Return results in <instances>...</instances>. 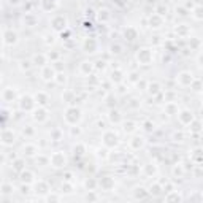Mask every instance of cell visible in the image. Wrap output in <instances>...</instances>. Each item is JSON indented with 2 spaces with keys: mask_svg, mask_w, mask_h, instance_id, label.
Wrapping results in <instances>:
<instances>
[{
  "mask_svg": "<svg viewBox=\"0 0 203 203\" xmlns=\"http://www.w3.org/2000/svg\"><path fill=\"white\" fill-rule=\"evenodd\" d=\"M65 118H67V121L70 124H75L79 121V110L76 108H68L67 110V114H65Z\"/></svg>",
  "mask_w": 203,
  "mask_h": 203,
  "instance_id": "obj_1",
  "label": "cell"
},
{
  "mask_svg": "<svg viewBox=\"0 0 203 203\" xmlns=\"http://www.w3.org/2000/svg\"><path fill=\"white\" fill-rule=\"evenodd\" d=\"M116 143H118V136H116L114 133H111V132L105 133V144H108V146H114Z\"/></svg>",
  "mask_w": 203,
  "mask_h": 203,
  "instance_id": "obj_2",
  "label": "cell"
},
{
  "mask_svg": "<svg viewBox=\"0 0 203 203\" xmlns=\"http://www.w3.org/2000/svg\"><path fill=\"white\" fill-rule=\"evenodd\" d=\"M53 165H54V167H62V165H65V157H64L62 154H56V156L53 157Z\"/></svg>",
  "mask_w": 203,
  "mask_h": 203,
  "instance_id": "obj_3",
  "label": "cell"
},
{
  "mask_svg": "<svg viewBox=\"0 0 203 203\" xmlns=\"http://www.w3.org/2000/svg\"><path fill=\"white\" fill-rule=\"evenodd\" d=\"M5 38H7V40H5V43H7V44L16 43V33H14V32H7V33H5Z\"/></svg>",
  "mask_w": 203,
  "mask_h": 203,
  "instance_id": "obj_4",
  "label": "cell"
},
{
  "mask_svg": "<svg viewBox=\"0 0 203 203\" xmlns=\"http://www.w3.org/2000/svg\"><path fill=\"white\" fill-rule=\"evenodd\" d=\"M181 119H182V122H184V124H189L192 121V113H189V111H182V113H181Z\"/></svg>",
  "mask_w": 203,
  "mask_h": 203,
  "instance_id": "obj_5",
  "label": "cell"
},
{
  "mask_svg": "<svg viewBox=\"0 0 203 203\" xmlns=\"http://www.w3.org/2000/svg\"><path fill=\"white\" fill-rule=\"evenodd\" d=\"M181 83L182 84H190L192 83V76L189 73H181Z\"/></svg>",
  "mask_w": 203,
  "mask_h": 203,
  "instance_id": "obj_6",
  "label": "cell"
},
{
  "mask_svg": "<svg viewBox=\"0 0 203 203\" xmlns=\"http://www.w3.org/2000/svg\"><path fill=\"white\" fill-rule=\"evenodd\" d=\"M35 100L38 102V103H46V95H44L43 92H40V94H37V97H35Z\"/></svg>",
  "mask_w": 203,
  "mask_h": 203,
  "instance_id": "obj_7",
  "label": "cell"
},
{
  "mask_svg": "<svg viewBox=\"0 0 203 203\" xmlns=\"http://www.w3.org/2000/svg\"><path fill=\"white\" fill-rule=\"evenodd\" d=\"M125 37H129V40H133L136 37V32L133 29H129V30H125Z\"/></svg>",
  "mask_w": 203,
  "mask_h": 203,
  "instance_id": "obj_8",
  "label": "cell"
},
{
  "mask_svg": "<svg viewBox=\"0 0 203 203\" xmlns=\"http://www.w3.org/2000/svg\"><path fill=\"white\" fill-rule=\"evenodd\" d=\"M22 181L30 182V181H32V173H30V171H24V173H22Z\"/></svg>",
  "mask_w": 203,
  "mask_h": 203,
  "instance_id": "obj_9",
  "label": "cell"
},
{
  "mask_svg": "<svg viewBox=\"0 0 203 203\" xmlns=\"http://www.w3.org/2000/svg\"><path fill=\"white\" fill-rule=\"evenodd\" d=\"M37 116H35V119H40V121H43L44 118H46V116H43L44 114V111L43 110H40V111H37V113H35Z\"/></svg>",
  "mask_w": 203,
  "mask_h": 203,
  "instance_id": "obj_10",
  "label": "cell"
},
{
  "mask_svg": "<svg viewBox=\"0 0 203 203\" xmlns=\"http://www.w3.org/2000/svg\"><path fill=\"white\" fill-rule=\"evenodd\" d=\"M94 46H95V41H92V40H90V44H89V41L84 43V49H89V48H94Z\"/></svg>",
  "mask_w": 203,
  "mask_h": 203,
  "instance_id": "obj_11",
  "label": "cell"
},
{
  "mask_svg": "<svg viewBox=\"0 0 203 203\" xmlns=\"http://www.w3.org/2000/svg\"><path fill=\"white\" fill-rule=\"evenodd\" d=\"M35 62H40V65H43L44 64V57H43V56H37V57H35Z\"/></svg>",
  "mask_w": 203,
  "mask_h": 203,
  "instance_id": "obj_12",
  "label": "cell"
}]
</instances>
